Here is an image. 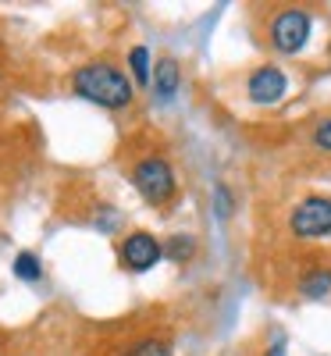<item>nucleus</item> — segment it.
I'll list each match as a JSON object with an SVG mask.
<instances>
[{
  "label": "nucleus",
  "mask_w": 331,
  "mask_h": 356,
  "mask_svg": "<svg viewBox=\"0 0 331 356\" xmlns=\"http://www.w3.org/2000/svg\"><path fill=\"white\" fill-rule=\"evenodd\" d=\"M72 86H75V93L86 97L89 104H100V107H111V111L132 104V82L118 68H111V65H86V68H79Z\"/></svg>",
  "instance_id": "f257e3e1"
},
{
  "label": "nucleus",
  "mask_w": 331,
  "mask_h": 356,
  "mask_svg": "<svg viewBox=\"0 0 331 356\" xmlns=\"http://www.w3.org/2000/svg\"><path fill=\"white\" fill-rule=\"evenodd\" d=\"M132 182H136L139 196H143L146 203H154V207H161V203H168V200L175 196V171H171V164L161 161V157H150V161L136 164Z\"/></svg>",
  "instance_id": "f03ea898"
},
{
  "label": "nucleus",
  "mask_w": 331,
  "mask_h": 356,
  "mask_svg": "<svg viewBox=\"0 0 331 356\" xmlns=\"http://www.w3.org/2000/svg\"><path fill=\"white\" fill-rule=\"evenodd\" d=\"M289 228L296 239H321V235H331V200L328 196H310L292 211Z\"/></svg>",
  "instance_id": "7ed1b4c3"
},
{
  "label": "nucleus",
  "mask_w": 331,
  "mask_h": 356,
  "mask_svg": "<svg viewBox=\"0 0 331 356\" xmlns=\"http://www.w3.org/2000/svg\"><path fill=\"white\" fill-rule=\"evenodd\" d=\"M310 40V15L303 8H285L275 25H271V43H275L282 54H296L303 50Z\"/></svg>",
  "instance_id": "20e7f679"
},
{
  "label": "nucleus",
  "mask_w": 331,
  "mask_h": 356,
  "mask_svg": "<svg viewBox=\"0 0 331 356\" xmlns=\"http://www.w3.org/2000/svg\"><path fill=\"white\" fill-rule=\"evenodd\" d=\"M161 253H164L161 243L150 232H132L122 243V264L129 267V271H150V267L161 260Z\"/></svg>",
  "instance_id": "39448f33"
},
{
  "label": "nucleus",
  "mask_w": 331,
  "mask_h": 356,
  "mask_svg": "<svg viewBox=\"0 0 331 356\" xmlns=\"http://www.w3.org/2000/svg\"><path fill=\"white\" fill-rule=\"evenodd\" d=\"M285 72L275 68V65H264L250 75V97L253 104H278L285 97Z\"/></svg>",
  "instance_id": "423d86ee"
},
{
  "label": "nucleus",
  "mask_w": 331,
  "mask_h": 356,
  "mask_svg": "<svg viewBox=\"0 0 331 356\" xmlns=\"http://www.w3.org/2000/svg\"><path fill=\"white\" fill-rule=\"evenodd\" d=\"M154 89L161 100H171L178 93V65L171 61V57H164V61L157 65V75H154Z\"/></svg>",
  "instance_id": "0eeeda50"
},
{
  "label": "nucleus",
  "mask_w": 331,
  "mask_h": 356,
  "mask_svg": "<svg viewBox=\"0 0 331 356\" xmlns=\"http://www.w3.org/2000/svg\"><path fill=\"white\" fill-rule=\"evenodd\" d=\"M299 289H303V296H310V300H321V296L331 292V271H328V267H317V271H310L303 278Z\"/></svg>",
  "instance_id": "6e6552de"
},
{
  "label": "nucleus",
  "mask_w": 331,
  "mask_h": 356,
  "mask_svg": "<svg viewBox=\"0 0 331 356\" xmlns=\"http://www.w3.org/2000/svg\"><path fill=\"white\" fill-rule=\"evenodd\" d=\"M15 275H18L22 282H40V275H43L40 257H36V253H18V257H15Z\"/></svg>",
  "instance_id": "1a4fd4ad"
},
{
  "label": "nucleus",
  "mask_w": 331,
  "mask_h": 356,
  "mask_svg": "<svg viewBox=\"0 0 331 356\" xmlns=\"http://www.w3.org/2000/svg\"><path fill=\"white\" fill-rule=\"evenodd\" d=\"M193 250H196V243H193V235H175V239L168 243V257L171 260H189L193 257Z\"/></svg>",
  "instance_id": "9d476101"
},
{
  "label": "nucleus",
  "mask_w": 331,
  "mask_h": 356,
  "mask_svg": "<svg viewBox=\"0 0 331 356\" xmlns=\"http://www.w3.org/2000/svg\"><path fill=\"white\" fill-rule=\"evenodd\" d=\"M129 65H132V72H136L139 82H150V54H146V47H136L129 54Z\"/></svg>",
  "instance_id": "9b49d317"
},
{
  "label": "nucleus",
  "mask_w": 331,
  "mask_h": 356,
  "mask_svg": "<svg viewBox=\"0 0 331 356\" xmlns=\"http://www.w3.org/2000/svg\"><path fill=\"white\" fill-rule=\"evenodd\" d=\"M125 356H171V349H168V342H161V339H146V342H139L136 349H129Z\"/></svg>",
  "instance_id": "f8f14e48"
},
{
  "label": "nucleus",
  "mask_w": 331,
  "mask_h": 356,
  "mask_svg": "<svg viewBox=\"0 0 331 356\" xmlns=\"http://www.w3.org/2000/svg\"><path fill=\"white\" fill-rule=\"evenodd\" d=\"M314 143H317V150H328V154H331V118H324V122L317 125Z\"/></svg>",
  "instance_id": "ddd939ff"
}]
</instances>
